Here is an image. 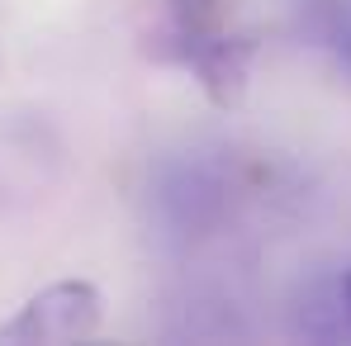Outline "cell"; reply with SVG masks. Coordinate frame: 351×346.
I'll return each mask as SVG.
<instances>
[{
	"mask_svg": "<svg viewBox=\"0 0 351 346\" xmlns=\"http://www.w3.org/2000/svg\"><path fill=\"white\" fill-rule=\"evenodd\" d=\"M152 199H157V214L171 232H180V237L195 232L199 237V232H214L219 219L233 209L237 180L214 157H180V162L162 166Z\"/></svg>",
	"mask_w": 351,
	"mask_h": 346,
	"instance_id": "obj_1",
	"label": "cell"
},
{
	"mask_svg": "<svg viewBox=\"0 0 351 346\" xmlns=\"http://www.w3.org/2000/svg\"><path fill=\"white\" fill-rule=\"evenodd\" d=\"M304 34L351 66V0H304Z\"/></svg>",
	"mask_w": 351,
	"mask_h": 346,
	"instance_id": "obj_4",
	"label": "cell"
},
{
	"mask_svg": "<svg viewBox=\"0 0 351 346\" xmlns=\"http://www.w3.org/2000/svg\"><path fill=\"white\" fill-rule=\"evenodd\" d=\"M223 34H237L233 14H228V0H167V29L152 34L147 53L157 62H167L180 48H195V43H214Z\"/></svg>",
	"mask_w": 351,
	"mask_h": 346,
	"instance_id": "obj_3",
	"label": "cell"
},
{
	"mask_svg": "<svg viewBox=\"0 0 351 346\" xmlns=\"http://www.w3.org/2000/svg\"><path fill=\"white\" fill-rule=\"evenodd\" d=\"M342 304H347V328H351V271L342 275Z\"/></svg>",
	"mask_w": 351,
	"mask_h": 346,
	"instance_id": "obj_5",
	"label": "cell"
},
{
	"mask_svg": "<svg viewBox=\"0 0 351 346\" xmlns=\"http://www.w3.org/2000/svg\"><path fill=\"white\" fill-rule=\"evenodd\" d=\"M100 328V289L90 280H58L0 323V342H86Z\"/></svg>",
	"mask_w": 351,
	"mask_h": 346,
	"instance_id": "obj_2",
	"label": "cell"
},
{
	"mask_svg": "<svg viewBox=\"0 0 351 346\" xmlns=\"http://www.w3.org/2000/svg\"><path fill=\"white\" fill-rule=\"evenodd\" d=\"M299 5H304V0H299Z\"/></svg>",
	"mask_w": 351,
	"mask_h": 346,
	"instance_id": "obj_6",
	"label": "cell"
}]
</instances>
